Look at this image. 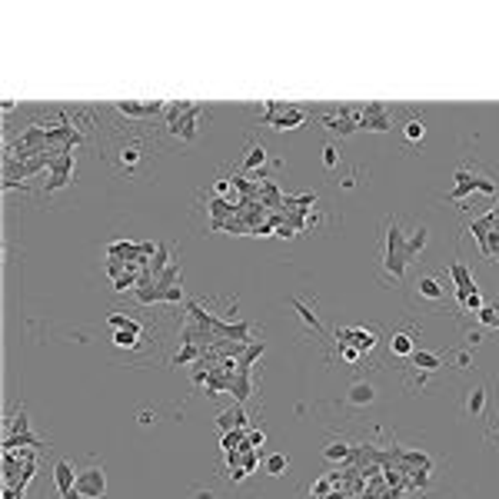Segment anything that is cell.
Listing matches in <instances>:
<instances>
[{
    "label": "cell",
    "mask_w": 499,
    "mask_h": 499,
    "mask_svg": "<svg viewBox=\"0 0 499 499\" xmlns=\"http://www.w3.org/2000/svg\"><path fill=\"white\" fill-rule=\"evenodd\" d=\"M143 156H147V147H143L140 140H127V143H120V150H116V170L120 173H136L140 170V163H143Z\"/></svg>",
    "instance_id": "8"
},
{
    "label": "cell",
    "mask_w": 499,
    "mask_h": 499,
    "mask_svg": "<svg viewBox=\"0 0 499 499\" xmlns=\"http://www.w3.org/2000/svg\"><path fill=\"white\" fill-rule=\"evenodd\" d=\"M196 360H200V349H196L193 343H187L183 349H176V356H173V363H176V366H183V363H196Z\"/></svg>",
    "instance_id": "24"
},
{
    "label": "cell",
    "mask_w": 499,
    "mask_h": 499,
    "mask_svg": "<svg viewBox=\"0 0 499 499\" xmlns=\"http://www.w3.org/2000/svg\"><path fill=\"white\" fill-rule=\"evenodd\" d=\"M473 190H482L493 196L499 187H496V180H489V176H482V173H476V170H466V167L456 170V187L449 190V200L456 203V200H462L466 193H473Z\"/></svg>",
    "instance_id": "4"
},
{
    "label": "cell",
    "mask_w": 499,
    "mask_h": 499,
    "mask_svg": "<svg viewBox=\"0 0 499 499\" xmlns=\"http://www.w3.org/2000/svg\"><path fill=\"white\" fill-rule=\"evenodd\" d=\"M107 323H110L114 329H136V333H143V327L136 323L134 316H123V313H110V316H107Z\"/></svg>",
    "instance_id": "19"
},
{
    "label": "cell",
    "mask_w": 499,
    "mask_h": 499,
    "mask_svg": "<svg viewBox=\"0 0 499 499\" xmlns=\"http://www.w3.org/2000/svg\"><path fill=\"white\" fill-rule=\"evenodd\" d=\"M486 386H476V389H469V396H466V416H482L486 413Z\"/></svg>",
    "instance_id": "16"
},
{
    "label": "cell",
    "mask_w": 499,
    "mask_h": 499,
    "mask_svg": "<svg viewBox=\"0 0 499 499\" xmlns=\"http://www.w3.org/2000/svg\"><path fill=\"white\" fill-rule=\"evenodd\" d=\"M203 114V107H196V103H170L167 107V127H170L173 136H180L183 143H190L193 136H196V120Z\"/></svg>",
    "instance_id": "2"
},
{
    "label": "cell",
    "mask_w": 499,
    "mask_h": 499,
    "mask_svg": "<svg viewBox=\"0 0 499 499\" xmlns=\"http://www.w3.org/2000/svg\"><path fill=\"white\" fill-rule=\"evenodd\" d=\"M336 336H340V343L356 346L360 353H366V349H373V346H376V333H373V329H366V327H343Z\"/></svg>",
    "instance_id": "10"
},
{
    "label": "cell",
    "mask_w": 499,
    "mask_h": 499,
    "mask_svg": "<svg viewBox=\"0 0 499 499\" xmlns=\"http://www.w3.org/2000/svg\"><path fill=\"white\" fill-rule=\"evenodd\" d=\"M416 293H420L422 300H433V303H440L442 296H446V287H442L440 276H420V280H416Z\"/></svg>",
    "instance_id": "11"
},
{
    "label": "cell",
    "mask_w": 499,
    "mask_h": 499,
    "mask_svg": "<svg viewBox=\"0 0 499 499\" xmlns=\"http://www.w3.org/2000/svg\"><path fill=\"white\" fill-rule=\"evenodd\" d=\"M213 190H216V193H230V180H223V176H220V180L213 183Z\"/></svg>",
    "instance_id": "33"
},
{
    "label": "cell",
    "mask_w": 499,
    "mask_h": 499,
    "mask_svg": "<svg viewBox=\"0 0 499 499\" xmlns=\"http://www.w3.org/2000/svg\"><path fill=\"white\" fill-rule=\"evenodd\" d=\"M413 366H416V369H422V373H433V369H440V366H442V356H436V353H426V349H416V353H413Z\"/></svg>",
    "instance_id": "17"
},
{
    "label": "cell",
    "mask_w": 499,
    "mask_h": 499,
    "mask_svg": "<svg viewBox=\"0 0 499 499\" xmlns=\"http://www.w3.org/2000/svg\"><path fill=\"white\" fill-rule=\"evenodd\" d=\"M346 400L353 406H369V403H376V389H373V383H353Z\"/></svg>",
    "instance_id": "15"
},
{
    "label": "cell",
    "mask_w": 499,
    "mask_h": 499,
    "mask_svg": "<svg viewBox=\"0 0 499 499\" xmlns=\"http://www.w3.org/2000/svg\"><path fill=\"white\" fill-rule=\"evenodd\" d=\"M273 130H296L307 123V110L303 107H283V103H267V114H263Z\"/></svg>",
    "instance_id": "5"
},
{
    "label": "cell",
    "mask_w": 499,
    "mask_h": 499,
    "mask_svg": "<svg viewBox=\"0 0 499 499\" xmlns=\"http://www.w3.org/2000/svg\"><path fill=\"white\" fill-rule=\"evenodd\" d=\"M263 440H267L263 433H256V429H247V442L253 446V449H260V446H263Z\"/></svg>",
    "instance_id": "31"
},
{
    "label": "cell",
    "mask_w": 499,
    "mask_h": 499,
    "mask_svg": "<svg viewBox=\"0 0 499 499\" xmlns=\"http://www.w3.org/2000/svg\"><path fill=\"white\" fill-rule=\"evenodd\" d=\"M116 110L123 116H154V114H163L167 103H134V100H123V103H116Z\"/></svg>",
    "instance_id": "12"
},
{
    "label": "cell",
    "mask_w": 499,
    "mask_h": 499,
    "mask_svg": "<svg viewBox=\"0 0 499 499\" xmlns=\"http://www.w3.org/2000/svg\"><path fill=\"white\" fill-rule=\"evenodd\" d=\"M323 456L327 460H349V446L346 442H329L327 449H323Z\"/></svg>",
    "instance_id": "27"
},
{
    "label": "cell",
    "mask_w": 499,
    "mask_h": 499,
    "mask_svg": "<svg viewBox=\"0 0 499 499\" xmlns=\"http://www.w3.org/2000/svg\"><path fill=\"white\" fill-rule=\"evenodd\" d=\"M480 323L482 327H499V309L496 307H482L480 309Z\"/></svg>",
    "instance_id": "28"
},
{
    "label": "cell",
    "mask_w": 499,
    "mask_h": 499,
    "mask_svg": "<svg viewBox=\"0 0 499 499\" xmlns=\"http://www.w3.org/2000/svg\"><path fill=\"white\" fill-rule=\"evenodd\" d=\"M216 422H220V429H247V413H243V406H230L227 413H220L216 416Z\"/></svg>",
    "instance_id": "14"
},
{
    "label": "cell",
    "mask_w": 499,
    "mask_h": 499,
    "mask_svg": "<svg viewBox=\"0 0 499 499\" xmlns=\"http://www.w3.org/2000/svg\"><path fill=\"white\" fill-rule=\"evenodd\" d=\"M409 260H413L409 240H406L403 230H400V220L393 216V220H389V227H386V256H383L386 276H393V280L400 283V280H403L406 263H409Z\"/></svg>",
    "instance_id": "1"
},
{
    "label": "cell",
    "mask_w": 499,
    "mask_h": 499,
    "mask_svg": "<svg viewBox=\"0 0 499 499\" xmlns=\"http://www.w3.org/2000/svg\"><path fill=\"white\" fill-rule=\"evenodd\" d=\"M293 307H296V313L303 316V323H307V327H313L316 333H323V327H320V320H316V313H313V309H307L300 300H293Z\"/></svg>",
    "instance_id": "25"
},
{
    "label": "cell",
    "mask_w": 499,
    "mask_h": 499,
    "mask_svg": "<svg viewBox=\"0 0 499 499\" xmlns=\"http://www.w3.org/2000/svg\"><path fill=\"white\" fill-rule=\"evenodd\" d=\"M136 329H116L114 333V346H120V349H134L136 346Z\"/></svg>",
    "instance_id": "22"
},
{
    "label": "cell",
    "mask_w": 499,
    "mask_h": 499,
    "mask_svg": "<svg viewBox=\"0 0 499 499\" xmlns=\"http://www.w3.org/2000/svg\"><path fill=\"white\" fill-rule=\"evenodd\" d=\"M54 482H57L60 499H83L80 496V489H77V469H74L67 460L54 462Z\"/></svg>",
    "instance_id": "7"
},
{
    "label": "cell",
    "mask_w": 499,
    "mask_h": 499,
    "mask_svg": "<svg viewBox=\"0 0 499 499\" xmlns=\"http://www.w3.org/2000/svg\"><path fill=\"white\" fill-rule=\"evenodd\" d=\"M446 360L456 366V369H469V366H473V353H469V346H466V349H449Z\"/></svg>",
    "instance_id": "21"
},
{
    "label": "cell",
    "mask_w": 499,
    "mask_h": 499,
    "mask_svg": "<svg viewBox=\"0 0 499 499\" xmlns=\"http://www.w3.org/2000/svg\"><path fill=\"white\" fill-rule=\"evenodd\" d=\"M403 136L409 140V143H422V136H426V123H422V120H406Z\"/></svg>",
    "instance_id": "18"
},
{
    "label": "cell",
    "mask_w": 499,
    "mask_h": 499,
    "mask_svg": "<svg viewBox=\"0 0 499 499\" xmlns=\"http://www.w3.org/2000/svg\"><path fill=\"white\" fill-rule=\"evenodd\" d=\"M43 440H37L30 433V420H27V409L20 406V413L14 420H7V436H3V453L7 449H40Z\"/></svg>",
    "instance_id": "3"
},
{
    "label": "cell",
    "mask_w": 499,
    "mask_h": 499,
    "mask_svg": "<svg viewBox=\"0 0 499 499\" xmlns=\"http://www.w3.org/2000/svg\"><path fill=\"white\" fill-rule=\"evenodd\" d=\"M77 489L83 499H100L107 493V476L100 466H90V469H80L77 473Z\"/></svg>",
    "instance_id": "6"
},
{
    "label": "cell",
    "mask_w": 499,
    "mask_h": 499,
    "mask_svg": "<svg viewBox=\"0 0 499 499\" xmlns=\"http://www.w3.org/2000/svg\"><path fill=\"white\" fill-rule=\"evenodd\" d=\"M323 163H327V167H336V163H340V150H336L333 143L323 147Z\"/></svg>",
    "instance_id": "30"
},
{
    "label": "cell",
    "mask_w": 499,
    "mask_h": 499,
    "mask_svg": "<svg viewBox=\"0 0 499 499\" xmlns=\"http://www.w3.org/2000/svg\"><path fill=\"white\" fill-rule=\"evenodd\" d=\"M263 160H267V150H263L260 143H253L247 150V156H243V167H247V170H256V167H263Z\"/></svg>",
    "instance_id": "20"
},
{
    "label": "cell",
    "mask_w": 499,
    "mask_h": 499,
    "mask_svg": "<svg viewBox=\"0 0 499 499\" xmlns=\"http://www.w3.org/2000/svg\"><path fill=\"white\" fill-rule=\"evenodd\" d=\"M136 420L143 422V426H150V422L156 420V413H150V409H140V416H136Z\"/></svg>",
    "instance_id": "32"
},
{
    "label": "cell",
    "mask_w": 499,
    "mask_h": 499,
    "mask_svg": "<svg viewBox=\"0 0 499 499\" xmlns=\"http://www.w3.org/2000/svg\"><path fill=\"white\" fill-rule=\"evenodd\" d=\"M389 353H393V356H403V360H413V353H416L413 336H409V333H393V336H389Z\"/></svg>",
    "instance_id": "13"
},
{
    "label": "cell",
    "mask_w": 499,
    "mask_h": 499,
    "mask_svg": "<svg viewBox=\"0 0 499 499\" xmlns=\"http://www.w3.org/2000/svg\"><path fill=\"white\" fill-rule=\"evenodd\" d=\"M289 466V460L283 456V453H273V456H267V473L269 476H283V469Z\"/></svg>",
    "instance_id": "23"
},
{
    "label": "cell",
    "mask_w": 499,
    "mask_h": 499,
    "mask_svg": "<svg viewBox=\"0 0 499 499\" xmlns=\"http://www.w3.org/2000/svg\"><path fill=\"white\" fill-rule=\"evenodd\" d=\"M449 276H453V287H456V300H460V303H466L469 293H480V289H476V280H473V273L466 269L462 260H453V263H449Z\"/></svg>",
    "instance_id": "9"
},
{
    "label": "cell",
    "mask_w": 499,
    "mask_h": 499,
    "mask_svg": "<svg viewBox=\"0 0 499 499\" xmlns=\"http://www.w3.org/2000/svg\"><path fill=\"white\" fill-rule=\"evenodd\" d=\"M340 356H343L346 363H360V356H363V353H360L356 346H349V343H340Z\"/></svg>",
    "instance_id": "29"
},
{
    "label": "cell",
    "mask_w": 499,
    "mask_h": 499,
    "mask_svg": "<svg viewBox=\"0 0 499 499\" xmlns=\"http://www.w3.org/2000/svg\"><path fill=\"white\" fill-rule=\"evenodd\" d=\"M429 243V230L426 227H420V230H413V236H409V250H413V256L416 253H422V247Z\"/></svg>",
    "instance_id": "26"
}]
</instances>
